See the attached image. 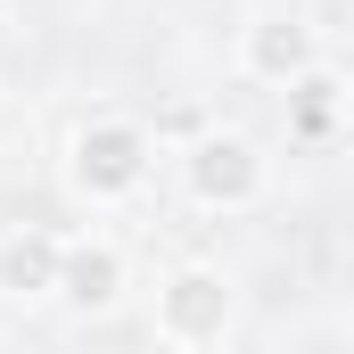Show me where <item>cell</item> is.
I'll return each mask as SVG.
<instances>
[{"label": "cell", "instance_id": "obj_1", "mask_svg": "<svg viewBox=\"0 0 354 354\" xmlns=\"http://www.w3.org/2000/svg\"><path fill=\"white\" fill-rule=\"evenodd\" d=\"M149 165H157V132L140 115H83L66 132V189L83 206H124L149 189Z\"/></svg>", "mask_w": 354, "mask_h": 354}, {"label": "cell", "instance_id": "obj_2", "mask_svg": "<svg viewBox=\"0 0 354 354\" xmlns=\"http://www.w3.org/2000/svg\"><path fill=\"white\" fill-rule=\"evenodd\" d=\"M231 322H239V288H231L223 264H174L165 280H157V338H165L174 354L223 346Z\"/></svg>", "mask_w": 354, "mask_h": 354}, {"label": "cell", "instance_id": "obj_3", "mask_svg": "<svg viewBox=\"0 0 354 354\" xmlns=\"http://www.w3.org/2000/svg\"><path fill=\"white\" fill-rule=\"evenodd\" d=\"M181 189H189L206 214H248L272 189V157L248 132H198V140L181 149Z\"/></svg>", "mask_w": 354, "mask_h": 354}, {"label": "cell", "instance_id": "obj_4", "mask_svg": "<svg viewBox=\"0 0 354 354\" xmlns=\"http://www.w3.org/2000/svg\"><path fill=\"white\" fill-rule=\"evenodd\" d=\"M322 66V33L297 17V8H264L239 25V75L264 91H297L305 75Z\"/></svg>", "mask_w": 354, "mask_h": 354}, {"label": "cell", "instance_id": "obj_5", "mask_svg": "<svg viewBox=\"0 0 354 354\" xmlns=\"http://www.w3.org/2000/svg\"><path fill=\"white\" fill-rule=\"evenodd\" d=\"M124 288H132V256H124V239H107V231L66 239V272H58V305H66V313H115Z\"/></svg>", "mask_w": 354, "mask_h": 354}, {"label": "cell", "instance_id": "obj_6", "mask_svg": "<svg viewBox=\"0 0 354 354\" xmlns=\"http://www.w3.org/2000/svg\"><path fill=\"white\" fill-rule=\"evenodd\" d=\"M58 272H66V239L58 231H8L0 239V297L41 305V297H58Z\"/></svg>", "mask_w": 354, "mask_h": 354}, {"label": "cell", "instance_id": "obj_7", "mask_svg": "<svg viewBox=\"0 0 354 354\" xmlns=\"http://www.w3.org/2000/svg\"><path fill=\"white\" fill-rule=\"evenodd\" d=\"M338 115H346V83H338L330 66H313L305 83L288 91V140H330Z\"/></svg>", "mask_w": 354, "mask_h": 354}]
</instances>
